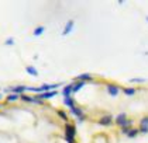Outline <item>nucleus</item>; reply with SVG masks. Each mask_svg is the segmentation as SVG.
Wrapping results in <instances>:
<instances>
[{
	"label": "nucleus",
	"instance_id": "19",
	"mask_svg": "<svg viewBox=\"0 0 148 143\" xmlns=\"http://www.w3.org/2000/svg\"><path fill=\"white\" fill-rule=\"evenodd\" d=\"M124 93L127 96H134L136 94V90L134 88H124Z\"/></svg>",
	"mask_w": 148,
	"mask_h": 143
},
{
	"label": "nucleus",
	"instance_id": "3",
	"mask_svg": "<svg viewBox=\"0 0 148 143\" xmlns=\"http://www.w3.org/2000/svg\"><path fill=\"white\" fill-rule=\"evenodd\" d=\"M116 123L120 125L121 128H128V126L131 125V121L127 119L125 114H120V115H117V118H116Z\"/></svg>",
	"mask_w": 148,
	"mask_h": 143
},
{
	"label": "nucleus",
	"instance_id": "16",
	"mask_svg": "<svg viewBox=\"0 0 148 143\" xmlns=\"http://www.w3.org/2000/svg\"><path fill=\"white\" fill-rule=\"evenodd\" d=\"M17 98H20V96H17V94H9L6 101H7V102H13V101H16Z\"/></svg>",
	"mask_w": 148,
	"mask_h": 143
},
{
	"label": "nucleus",
	"instance_id": "18",
	"mask_svg": "<svg viewBox=\"0 0 148 143\" xmlns=\"http://www.w3.org/2000/svg\"><path fill=\"white\" fill-rule=\"evenodd\" d=\"M138 132H140V131H137V129H130L128 133H127V136H128V138H136L137 135H138Z\"/></svg>",
	"mask_w": 148,
	"mask_h": 143
},
{
	"label": "nucleus",
	"instance_id": "10",
	"mask_svg": "<svg viewBox=\"0 0 148 143\" xmlns=\"http://www.w3.org/2000/svg\"><path fill=\"white\" fill-rule=\"evenodd\" d=\"M57 96V91H48V93H42V94H40L37 98H51V97H55Z\"/></svg>",
	"mask_w": 148,
	"mask_h": 143
},
{
	"label": "nucleus",
	"instance_id": "20",
	"mask_svg": "<svg viewBox=\"0 0 148 143\" xmlns=\"http://www.w3.org/2000/svg\"><path fill=\"white\" fill-rule=\"evenodd\" d=\"M58 115H59V117H61L64 121H66V119H68V117H66V114H65L64 111H58Z\"/></svg>",
	"mask_w": 148,
	"mask_h": 143
},
{
	"label": "nucleus",
	"instance_id": "12",
	"mask_svg": "<svg viewBox=\"0 0 148 143\" xmlns=\"http://www.w3.org/2000/svg\"><path fill=\"white\" fill-rule=\"evenodd\" d=\"M64 104H65V107H69V108H73L75 107V102H73L72 97H65L64 98Z\"/></svg>",
	"mask_w": 148,
	"mask_h": 143
},
{
	"label": "nucleus",
	"instance_id": "9",
	"mask_svg": "<svg viewBox=\"0 0 148 143\" xmlns=\"http://www.w3.org/2000/svg\"><path fill=\"white\" fill-rule=\"evenodd\" d=\"M140 132L148 133V117H145V118L141 121V128H140Z\"/></svg>",
	"mask_w": 148,
	"mask_h": 143
},
{
	"label": "nucleus",
	"instance_id": "4",
	"mask_svg": "<svg viewBox=\"0 0 148 143\" xmlns=\"http://www.w3.org/2000/svg\"><path fill=\"white\" fill-rule=\"evenodd\" d=\"M6 91L9 93V91H12L13 94H17V96H23L24 91H28V87H25V86H16V87H12V88H6Z\"/></svg>",
	"mask_w": 148,
	"mask_h": 143
},
{
	"label": "nucleus",
	"instance_id": "6",
	"mask_svg": "<svg viewBox=\"0 0 148 143\" xmlns=\"http://www.w3.org/2000/svg\"><path fill=\"white\" fill-rule=\"evenodd\" d=\"M73 27H75V21H73V20H69V21L65 24V27H64L62 35H68V34H71V31L73 30Z\"/></svg>",
	"mask_w": 148,
	"mask_h": 143
},
{
	"label": "nucleus",
	"instance_id": "13",
	"mask_svg": "<svg viewBox=\"0 0 148 143\" xmlns=\"http://www.w3.org/2000/svg\"><path fill=\"white\" fill-rule=\"evenodd\" d=\"M85 86V83L83 81H78V83H75V84H72V93H76V91H79L80 88Z\"/></svg>",
	"mask_w": 148,
	"mask_h": 143
},
{
	"label": "nucleus",
	"instance_id": "15",
	"mask_svg": "<svg viewBox=\"0 0 148 143\" xmlns=\"http://www.w3.org/2000/svg\"><path fill=\"white\" fill-rule=\"evenodd\" d=\"M76 79H78V81H83V83H85L86 80L89 81V80H92L93 77H92L90 75H80V76H76Z\"/></svg>",
	"mask_w": 148,
	"mask_h": 143
},
{
	"label": "nucleus",
	"instance_id": "1",
	"mask_svg": "<svg viewBox=\"0 0 148 143\" xmlns=\"http://www.w3.org/2000/svg\"><path fill=\"white\" fill-rule=\"evenodd\" d=\"M59 87V83H57V84H42L41 87H28V91H33V93H48V91H55V88Z\"/></svg>",
	"mask_w": 148,
	"mask_h": 143
},
{
	"label": "nucleus",
	"instance_id": "7",
	"mask_svg": "<svg viewBox=\"0 0 148 143\" xmlns=\"http://www.w3.org/2000/svg\"><path fill=\"white\" fill-rule=\"evenodd\" d=\"M107 93H109L112 97H116V96L119 94V87L114 86V84H110V86H107Z\"/></svg>",
	"mask_w": 148,
	"mask_h": 143
},
{
	"label": "nucleus",
	"instance_id": "8",
	"mask_svg": "<svg viewBox=\"0 0 148 143\" xmlns=\"http://www.w3.org/2000/svg\"><path fill=\"white\" fill-rule=\"evenodd\" d=\"M112 121H113V118H112L110 115H106V117H103L102 119L99 121V123L103 125V126H109V125L112 123Z\"/></svg>",
	"mask_w": 148,
	"mask_h": 143
},
{
	"label": "nucleus",
	"instance_id": "14",
	"mask_svg": "<svg viewBox=\"0 0 148 143\" xmlns=\"http://www.w3.org/2000/svg\"><path fill=\"white\" fill-rule=\"evenodd\" d=\"M25 72H27L28 75H31V76H38V70L33 66H27L25 67Z\"/></svg>",
	"mask_w": 148,
	"mask_h": 143
},
{
	"label": "nucleus",
	"instance_id": "11",
	"mask_svg": "<svg viewBox=\"0 0 148 143\" xmlns=\"http://www.w3.org/2000/svg\"><path fill=\"white\" fill-rule=\"evenodd\" d=\"M62 94H64V98H65V97H71V94H72V84L65 86L64 90H62Z\"/></svg>",
	"mask_w": 148,
	"mask_h": 143
},
{
	"label": "nucleus",
	"instance_id": "17",
	"mask_svg": "<svg viewBox=\"0 0 148 143\" xmlns=\"http://www.w3.org/2000/svg\"><path fill=\"white\" fill-rule=\"evenodd\" d=\"M44 31H45V28H44V27H37V28H35V31H34V35L35 37H40Z\"/></svg>",
	"mask_w": 148,
	"mask_h": 143
},
{
	"label": "nucleus",
	"instance_id": "21",
	"mask_svg": "<svg viewBox=\"0 0 148 143\" xmlns=\"http://www.w3.org/2000/svg\"><path fill=\"white\" fill-rule=\"evenodd\" d=\"M13 44H14V39H13V38H9V39L6 41V45H13Z\"/></svg>",
	"mask_w": 148,
	"mask_h": 143
},
{
	"label": "nucleus",
	"instance_id": "22",
	"mask_svg": "<svg viewBox=\"0 0 148 143\" xmlns=\"http://www.w3.org/2000/svg\"><path fill=\"white\" fill-rule=\"evenodd\" d=\"M131 81H134V83H141V81H144L143 79H134V80H131Z\"/></svg>",
	"mask_w": 148,
	"mask_h": 143
},
{
	"label": "nucleus",
	"instance_id": "23",
	"mask_svg": "<svg viewBox=\"0 0 148 143\" xmlns=\"http://www.w3.org/2000/svg\"><path fill=\"white\" fill-rule=\"evenodd\" d=\"M145 18H147V21H148V16H145Z\"/></svg>",
	"mask_w": 148,
	"mask_h": 143
},
{
	"label": "nucleus",
	"instance_id": "5",
	"mask_svg": "<svg viewBox=\"0 0 148 143\" xmlns=\"http://www.w3.org/2000/svg\"><path fill=\"white\" fill-rule=\"evenodd\" d=\"M71 112H72V114H73V115H75V117H76V118H78L80 122L85 119V114H83V111L80 110V108H78V107H73V108H71Z\"/></svg>",
	"mask_w": 148,
	"mask_h": 143
},
{
	"label": "nucleus",
	"instance_id": "2",
	"mask_svg": "<svg viewBox=\"0 0 148 143\" xmlns=\"http://www.w3.org/2000/svg\"><path fill=\"white\" fill-rule=\"evenodd\" d=\"M75 126L71 125V123H66L65 125V139L68 140V143H75Z\"/></svg>",
	"mask_w": 148,
	"mask_h": 143
}]
</instances>
